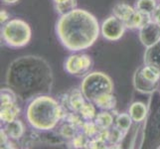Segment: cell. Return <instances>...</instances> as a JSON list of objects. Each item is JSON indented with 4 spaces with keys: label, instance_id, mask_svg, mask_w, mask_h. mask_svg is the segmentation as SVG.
Listing matches in <instances>:
<instances>
[{
    "label": "cell",
    "instance_id": "8992f818",
    "mask_svg": "<svg viewBox=\"0 0 160 149\" xmlns=\"http://www.w3.org/2000/svg\"><path fill=\"white\" fill-rule=\"evenodd\" d=\"M144 121L146 122L144 125L143 142L150 145L149 147L158 148L160 145V99H158V104L156 107H153L152 103L148 107V114Z\"/></svg>",
    "mask_w": 160,
    "mask_h": 149
},
{
    "label": "cell",
    "instance_id": "52a82bcc",
    "mask_svg": "<svg viewBox=\"0 0 160 149\" xmlns=\"http://www.w3.org/2000/svg\"><path fill=\"white\" fill-rule=\"evenodd\" d=\"M92 68V60L90 55L86 53H75L66 59L64 63V69L68 74L84 78L91 73Z\"/></svg>",
    "mask_w": 160,
    "mask_h": 149
},
{
    "label": "cell",
    "instance_id": "9c48e42d",
    "mask_svg": "<svg viewBox=\"0 0 160 149\" xmlns=\"http://www.w3.org/2000/svg\"><path fill=\"white\" fill-rule=\"evenodd\" d=\"M139 41L145 48H149L160 41V24L151 20L138 30Z\"/></svg>",
    "mask_w": 160,
    "mask_h": 149
},
{
    "label": "cell",
    "instance_id": "e0dca14e",
    "mask_svg": "<svg viewBox=\"0 0 160 149\" xmlns=\"http://www.w3.org/2000/svg\"><path fill=\"white\" fill-rule=\"evenodd\" d=\"M136 11L135 7H132L131 5L125 3V2H118L112 8V15L117 16L121 21H123L124 23L132 15L134 14Z\"/></svg>",
    "mask_w": 160,
    "mask_h": 149
},
{
    "label": "cell",
    "instance_id": "7a4b0ae2",
    "mask_svg": "<svg viewBox=\"0 0 160 149\" xmlns=\"http://www.w3.org/2000/svg\"><path fill=\"white\" fill-rule=\"evenodd\" d=\"M56 34L66 49L80 52L97 42L101 34V25L90 11L76 8L60 16L56 23Z\"/></svg>",
    "mask_w": 160,
    "mask_h": 149
},
{
    "label": "cell",
    "instance_id": "5bb4252c",
    "mask_svg": "<svg viewBox=\"0 0 160 149\" xmlns=\"http://www.w3.org/2000/svg\"><path fill=\"white\" fill-rule=\"evenodd\" d=\"M144 65L151 66L160 73V41L149 48L144 53Z\"/></svg>",
    "mask_w": 160,
    "mask_h": 149
},
{
    "label": "cell",
    "instance_id": "8fae6325",
    "mask_svg": "<svg viewBox=\"0 0 160 149\" xmlns=\"http://www.w3.org/2000/svg\"><path fill=\"white\" fill-rule=\"evenodd\" d=\"M133 86L134 89L144 95H153L158 91L159 82H151L147 80L141 73V67L138 68L133 75Z\"/></svg>",
    "mask_w": 160,
    "mask_h": 149
},
{
    "label": "cell",
    "instance_id": "4dcf8cb0",
    "mask_svg": "<svg viewBox=\"0 0 160 149\" xmlns=\"http://www.w3.org/2000/svg\"><path fill=\"white\" fill-rule=\"evenodd\" d=\"M20 0H2L3 4L5 5H14L16 3H18Z\"/></svg>",
    "mask_w": 160,
    "mask_h": 149
},
{
    "label": "cell",
    "instance_id": "f546056e",
    "mask_svg": "<svg viewBox=\"0 0 160 149\" xmlns=\"http://www.w3.org/2000/svg\"><path fill=\"white\" fill-rule=\"evenodd\" d=\"M151 18L153 21H155L160 24V4H157L156 8L154 9L153 13L151 14Z\"/></svg>",
    "mask_w": 160,
    "mask_h": 149
},
{
    "label": "cell",
    "instance_id": "ba28073f",
    "mask_svg": "<svg viewBox=\"0 0 160 149\" xmlns=\"http://www.w3.org/2000/svg\"><path fill=\"white\" fill-rule=\"evenodd\" d=\"M126 29L128 28L123 21H121L117 16L112 15L102 21L101 25V34L106 40L114 42L122 38Z\"/></svg>",
    "mask_w": 160,
    "mask_h": 149
},
{
    "label": "cell",
    "instance_id": "6da1fadb",
    "mask_svg": "<svg viewBox=\"0 0 160 149\" xmlns=\"http://www.w3.org/2000/svg\"><path fill=\"white\" fill-rule=\"evenodd\" d=\"M5 81L21 102H29L36 97L50 95L54 76L50 64L45 59L26 55L9 64Z\"/></svg>",
    "mask_w": 160,
    "mask_h": 149
},
{
    "label": "cell",
    "instance_id": "cb8c5ba5",
    "mask_svg": "<svg viewBox=\"0 0 160 149\" xmlns=\"http://www.w3.org/2000/svg\"><path fill=\"white\" fill-rule=\"evenodd\" d=\"M97 107L96 104L93 103L92 102H89L87 101L86 103L84 104V107H82L80 110V114L81 117L84 118V120L86 121H90V120H93L97 115Z\"/></svg>",
    "mask_w": 160,
    "mask_h": 149
},
{
    "label": "cell",
    "instance_id": "2e32d148",
    "mask_svg": "<svg viewBox=\"0 0 160 149\" xmlns=\"http://www.w3.org/2000/svg\"><path fill=\"white\" fill-rule=\"evenodd\" d=\"M152 20L151 15H147V14H143L139 11H135L134 14L129 18V20H128L125 22V26L128 29H131V30H135V29H140L142 26H144L145 24H147L148 22H150Z\"/></svg>",
    "mask_w": 160,
    "mask_h": 149
},
{
    "label": "cell",
    "instance_id": "7c38bea8",
    "mask_svg": "<svg viewBox=\"0 0 160 149\" xmlns=\"http://www.w3.org/2000/svg\"><path fill=\"white\" fill-rule=\"evenodd\" d=\"M2 129L8 135L9 138L12 139L13 141L21 139L25 133V125L18 118L11 121V122L3 124Z\"/></svg>",
    "mask_w": 160,
    "mask_h": 149
},
{
    "label": "cell",
    "instance_id": "30bf717a",
    "mask_svg": "<svg viewBox=\"0 0 160 149\" xmlns=\"http://www.w3.org/2000/svg\"><path fill=\"white\" fill-rule=\"evenodd\" d=\"M86 102L87 99L82 95L81 89H73L68 95L65 96V102H61V104L66 112H75L79 113Z\"/></svg>",
    "mask_w": 160,
    "mask_h": 149
},
{
    "label": "cell",
    "instance_id": "277c9868",
    "mask_svg": "<svg viewBox=\"0 0 160 149\" xmlns=\"http://www.w3.org/2000/svg\"><path fill=\"white\" fill-rule=\"evenodd\" d=\"M1 38L5 45L9 48H23L31 41V27L23 19H10L2 26Z\"/></svg>",
    "mask_w": 160,
    "mask_h": 149
},
{
    "label": "cell",
    "instance_id": "5b68a950",
    "mask_svg": "<svg viewBox=\"0 0 160 149\" xmlns=\"http://www.w3.org/2000/svg\"><path fill=\"white\" fill-rule=\"evenodd\" d=\"M80 89L89 102H95L104 93L113 92L114 86L112 78L103 72H91L84 77Z\"/></svg>",
    "mask_w": 160,
    "mask_h": 149
},
{
    "label": "cell",
    "instance_id": "d4e9b609",
    "mask_svg": "<svg viewBox=\"0 0 160 149\" xmlns=\"http://www.w3.org/2000/svg\"><path fill=\"white\" fill-rule=\"evenodd\" d=\"M81 130L84 132V133L89 137L90 139H92L98 134V132H100L101 129L93 120H90V121L85 120V122H84V124H82Z\"/></svg>",
    "mask_w": 160,
    "mask_h": 149
},
{
    "label": "cell",
    "instance_id": "f1b7e54d",
    "mask_svg": "<svg viewBox=\"0 0 160 149\" xmlns=\"http://www.w3.org/2000/svg\"><path fill=\"white\" fill-rule=\"evenodd\" d=\"M9 20H10V15H9V13L7 12L6 10L2 9L1 11H0V22H1V25L5 24Z\"/></svg>",
    "mask_w": 160,
    "mask_h": 149
},
{
    "label": "cell",
    "instance_id": "ffe728a7",
    "mask_svg": "<svg viewBox=\"0 0 160 149\" xmlns=\"http://www.w3.org/2000/svg\"><path fill=\"white\" fill-rule=\"evenodd\" d=\"M56 12L61 16L71 12L72 10L78 8L77 0H52Z\"/></svg>",
    "mask_w": 160,
    "mask_h": 149
},
{
    "label": "cell",
    "instance_id": "603a6c76",
    "mask_svg": "<svg viewBox=\"0 0 160 149\" xmlns=\"http://www.w3.org/2000/svg\"><path fill=\"white\" fill-rule=\"evenodd\" d=\"M156 6H157L156 0H136L134 5V7L137 11L147 15H151L154 9L156 8Z\"/></svg>",
    "mask_w": 160,
    "mask_h": 149
},
{
    "label": "cell",
    "instance_id": "83f0119b",
    "mask_svg": "<svg viewBox=\"0 0 160 149\" xmlns=\"http://www.w3.org/2000/svg\"><path fill=\"white\" fill-rule=\"evenodd\" d=\"M141 73L147 80L151 82H159L160 81V73L151 66L144 65L141 67Z\"/></svg>",
    "mask_w": 160,
    "mask_h": 149
},
{
    "label": "cell",
    "instance_id": "d6986e66",
    "mask_svg": "<svg viewBox=\"0 0 160 149\" xmlns=\"http://www.w3.org/2000/svg\"><path fill=\"white\" fill-rule=\"evenodd\" d=\"M93 103L101 110H113L117 106V98H115L113 92H108L98 97Z\"/></svg>",
    "mask_w": 160,
    "mask_h": 149
},
{
    "label": "cell",
    "instance_id": "4fadbf2b",
    "mask_svg": "<svg viewBox=\"0 0 160 149\" xmlns=\"http://www.w3.org/2000/svg\"><path fill=\"white\" fill-rule=\"evenodd\" d=\"M20 113H21V108L18 102L0 107V120H1L2 124L8 123L17 119Z\"/></svg>",
    "mask_w": 160,
    "mask_h": 149
},
{
    "label": "cell",
    "instance_id": "ac0fdd59",
    "mask_svg": "<svg viewBox=\"0 0 160 149\" xmlns=\"http://www.w3.org/2000/svg\"><path fill=\"white\" fill-rule=\"evenodd\" d=\"M112 110H101L98 112L93 121L100 127V129H109L114 125V117Z\"/></svg>",
    "mask_w": 160,
    "mask_h": 149
},
{
    "label": "cell",
    "instance_id": "7402d4cb",
    "mask_svg": "<svg viewBox=\"0 0 160 149\" xmlns=\"http://www.w3.org/2000/svg\"><path fill=\"white\" fill-rule=\"evenodd\" d=\"M132 122H133V120H132L128 112L118 113L117 114V117H115V119H114V125L118 126V127L122 131H124L125 133H128V131L130 129Z\"/></svg>",
    "mask_w": 160,
    "mask_h": 149
},
{
    "label": "cell",
    "instance_id": "9a60e30c",
    "mask_svg": "<svg viewBox=\"0 0 160 149\" xmlns=\"http://www.w3.org/2000/svg\"><path fill=\"white\" fill-rule=\"evenodd\" d=\"M128 113L131 117L133 122L140 123L144 121L148 114V107L147 104L142 102H134L129 107Z\"/></svg>",
    "mask_w": 160,
    "mask_h": 149
},
{
    "label": "cell",
    "instance_id": "484cf974",
    "mask_svg": "<svg viewBox=\"0 0 160 149\" xmlns=\"http://www.w3.org/2000/svg\"><path fill=\"white\" fill-rule=\"evenodd\" d=\"M125 132L119 129L118 126L113 125L109 128V144L112 145H119L121 140L125 136Z\"/></svg>",
    "mask_w": 160,
    "mask_h": 149
},
{
    "label": "cell",
    "instance_id": "44dd1931",
    "mask_svg": "<svg viewBox=\"0 0 160 149\" xmlns=\"http://www.w3.org/2000/svg\"><path fill=\"white\" fill-rule=\"evenodd\" d=\"M81 129L79 127H77L76 125L72 124L70 122H67V121H62L59 124V134L61 137L67 139V140H72L74 137L78 134V132Z\"/></svg>",
    "mask_w": 160,
    "mask_h": 149
},
{
    "label": "cell",
    "instance_id": "4316f807",
    "mask_svg": "<svg viewBox=\"0 0 160 149\" xmlns=\"http://www.w3.org/2000/svg\"><path fill=\"white\" fill-rule=\"evenodd\" d=\"M90 138L88 137L84 132L80 130L73 139L70 140L71 144L73 145L74 148H88Z\"/></svg>",
    "mask_w": 160,
    "mask_h": 149
},
{
    "label": "cell",
    "instance_id": "3957f363",
    "mask_svg": "<svg viewBox=\"0 0 160 149\" xmlns=\"http://www.w3.org/2000/svg\"><path fill=\"white\" fill-rule=\"evenodd\" d=\"M65 114L66 110L60 102L50 95H42L28 102L25 117L33 129L51 131L64 120Z\"/></svg>",
    "mask_w": 160,
    "mask_h": 149
}]
</instances>
